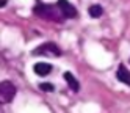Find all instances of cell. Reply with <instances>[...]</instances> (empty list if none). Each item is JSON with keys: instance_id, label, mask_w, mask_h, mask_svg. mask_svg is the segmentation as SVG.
Listing matches in <instances>:
<instances>
[{"instance_id": "obj_1", "label": "cell", "mask_w": 130, "mask_h": 113, "mask_svg": "<svg viewBox=\"0 0 130 113\" xmlns=\"http://www.w3.org/2000/svg\"><path fill=\"white\" fill-rule=\"evenodd\" d=\"M35 14L42 19H49V21H57L60 22L63 19V14L60 11L58 5H47V3H38L33 8Z\"/></svg>"}, {"instance_id": "obj_2", "label": "cell", "mask_w": 130, "mask_h": 113, "mask_svg": "<svg viewBox=\"0 0 130 113\" xmlns=\"http://www.w3.org/2000/svg\"><path fill=\"white\" fill-rule=\"evenodd\" d=\"M16 96V87L10 80L0 82V104H10Z\"/></svg>"}, {"instance_id": "obj_3", "label": "cell", "mask_w": 130, "mask_h": 113, "mask_svg": "<svg viewBox=\"0 0 130 113\" xmlns=\"http://www.w3.org/2000/svg\"><path fill=\"white\" fill-rule=\"evenodd\" d=\"M33 55H45V56H60L61 55V50L57 44L53 43H45L39 47H36L33 50Z\"/></svg>"}, {"instance_id": "obj_4", "label": "cell", "mask_w": 130, "mask_h": 113, "mask_svg": "<svg viewBox=\"0 0 130 113\" xmlns=\"http://www.w3.org/2000/svg\"><path fill=\"white\" fill-rule=\"evenodd\" d=\"M58 8H60V11L63 14V17H68V19H72V17H75L77 16V9L74 8L68 0H58L57 2Z\"/></svg>"}, {"instance_id": "obj_5", "label": "cell", "mask_w": 130, "mask_h": 113, "mask_svg": "<svg viewBox=\"0 0 130 113\" xmlns=\"http://www.w3.org/2000/svg\"><path fill=\"white\" fill-rule=\"evenodd\" d=\"M116 79H118L119 82H122L124 85H130V72H128V69L125 68L124 64H121L119 68H118Z\"/></svg>"}, {"instance_id": "obj_6", "label": "cell", "mask_w": 130, "mask_h": 113, "mask_svg": "<svg viewBox=\"0 0 130 113\" xmlns=\"http://www.w3.org/2000/svg\"><path fill=\"white\" fill-rule=\"evenodd\" d=\"M33 71H35V74L36 75H49L50 74V71H52V66L49 64V63H36L35 66H33Z\"/></svg>"}, {"instance_id": "obj_7", "label": "cell", "mask_w": 130, "mask_h": 113, "mask_svg": "<svg viewBox=\"0 0 130 113\" xmlns=\"http://www.w3.org/2000/svg\"><path fill=\"white\" fill-rule=\"evenodd\" d=\"M64 80L68 82V85L71 87V90H72V91H75V93H77V91L80 90V83H78V80L74 77L71 72H64Z\"/></svg>"}, {"instance_id": "obj_8", "label": "cell", "mask_w": 130, "mask_h": 113, "mask_svg": "<svg viewBox=\"0 0 130 113\" xmlns=\"http://www.w3.org/2000/svg\"><path fill=\"white\" fill-rule=\"evenodd\" d=\"M88 13H89V16H91V17L97 19V17H100V16H102V13H104V8H102L100 5H92V6H89Z\"/></svg>"}, {"instance_id": "obj_9", "label": "cell", "mask_w": 130, "mask_h": 113, "mask_svg": "<svg viewBox=\"0 0 130 113\" xmlns=\"http://www.w3.org/2000/svg\"><path fill=\"white\" fill-rule=\"evenodd\" d=\"M39 88H41L42 91H47V93L55 91V87H53L52 83H41V85H39Z\"/></svg>"}, {"instance_id": "obj_10", "label": "cell", "mask_w": 130, "mask_h": 113, "mask_svg": "<svg viewBox=\"0 0 130 113\" xmlns=\"http://www.w3.org/2000/svg\"><path fill=\"white\" fill-rule=\"evenodd\" d=\"M6 3H8V0H0V8L6 6Z\"/></svg>"}]
</instances>
